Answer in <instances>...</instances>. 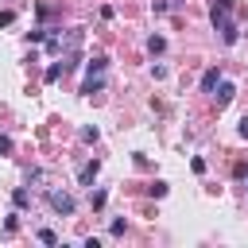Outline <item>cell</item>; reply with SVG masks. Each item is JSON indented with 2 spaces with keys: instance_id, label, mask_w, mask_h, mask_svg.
I'll return each mask as SVG.
<instances>
[{
  "instance_id": "6da1fadb",
  "label": "cell",
  "mask_w": 248,
  "mask_h": 248,
  "mask_svg": "<svg viewBox=\"0 0 248 248\" xmlns=\"http://www.w3.org/2000/svg\"><path fill=\"white\" fill-rule=\"evenodd\" d=\"M209 16H213V27L221 31V43H225V46H232V43L240 39V31H236V23L229 19V12H217V8H209Z\"/></svg>"
},
{
  "instance_id": "7a4b0ae2",
  "label": "cell",
  "mask_w": 248,
  "mask_h": 248,
  "mask_svg": "<svg viewBox=\"0 0 248 248\" xmlns=\"http://www.w3.org/2000/svg\"><path fill=\"white\" fill-rule=\"evenodd\" d=\"M46 202H50V209H54V213H62V217H70V213H74V194H70V190L50 186V190H46Z\"/></svg>"
},
{
  "instance_id": "3957f363",
  "label": "cell",
  "mask_w": 248,
  "mask_h": 248,
  "mask_svg": "<svg viewBox=\"0 0 248 248\" xmlns=\"http://www.w3.org/2000/svg\"><path fill=\"white\" fill-rule=\"evenodd\" d=\"M217 85H221V70H217V66H209V70L202 74V93H213Z\"/></svg>"
},
{
  "instance_id": "277c9868",
  "label": "cell",
  "mask_w": 248,
  "mask_h": 248,
  "mask_svg": "<svg viewBox=\"0 0 248 248\" xmlns=\"http://www.w3.org/2000/svg\"><path fill=\"white\" fill-rule=\"evenodd\" d=\"M101 89H105V74H85L81 93H89V97H93V93H101Z\"/></svg>"
},
{
  "instance_id": "5b68a950",
  "label": "cell",
  "mask_w": 248,
  "mask_h": 248,
  "mask_svg": "<svg viewBox=\"0 0 248 248\" xmlns=\"http://www.w3.org/2000/svg\"><path fill=\"white\" fill-rule=\"evenodd\" d=\"M97 170H101V163H97V159H93V163H85V167H81V174H78V178H81V186H93Z\"/></svg>"
},
{
  "instance_id": "8992f818",
  "label": "cell",
  "mask_w": 248,
  "mask_h": 248,
  "mask_svg": "<svg viewBox=\"0 0 248 248\" xmlns=\"http://www.w3.org/2000/svg\"><path fill=\"white\" fill-rule=\"evenodd\" d=\"M232 97H236V89H232L229 81H221V89H217V108H225V105H229Z\"/></svg>"
},
{
  "instance_id": "52a82bcc",
  "label": "cell",
  "mask_w": 248,
  "mask_h": 248,
  "mask_svg": "<svg viewBox=\"0 0 248 248\" xmlns=\"http://www.w3.org/2000/svg\"><path fill=\"white\" fill-rule=\"evenodd\" d=\"M12 202H16V209H27V205H31V194H27V186H16V190H12Z\"/></svg>"
},
{
  "instance_id": "ba28073f",
  "label": "cell",
  "mask_w": 248,
  "mask_h": 248,
  "mask_svg": "<svg viewBox=\"0 0 248 248\" xmlns=\"http://www.w3.org/2000/svg\"><path fill=\"white\" fill-rule=\"evenodd\" d=\"M147 50H151V54H163V50H167V39H163V35H151V39H147Z\"/></svg>"
},
{
  "instance_id": "9c48e42d",
  "label": "cell",
  "mask_w": 248,
  "mask_h": 248,
  "mask_svg": "<svg viewBox=\"0 0 248 248\" xmlns=\"http://www.w3.org/2000/svg\"><path fill=\"white\" fill-rule=\"evenodd\" d=\"M105 202H108V194H105V190H93V186H89V205H93V209H101Z\"/></svg>"
},
{
  "instance_id": "30bf717a",
  "label": "cell",
  "mask_w": 248,
  "mask_h": 248,
  "mask_svg": "<svg viewBox=\"0 0 248 248\" xmlns=\"http://www.w3.org/2000/svg\"><path fill=\"white\" fill-rule=\"evenodd\" d=\"M105 70H108V58H105V54H97V58L89 62V74H105Z\"/></svg>"
},
{
  "instance_id": "8fae6325",
  "label": "cell",
  "mask_w": 248,
  "mask_h": 248,
  "mask_svg": "<svg viewBox=\"0 0 248 248\" xmlns=\"http://www.w3.org/2000/svg\"><path fill=\"white\" fill-rule=\"evenodd\" d=\"M62 74H66V62H54V66H50V70H46V81H58V78H62Z\"/></svg>"
},
{
  "instance_id": "7c38bea8",
  "label": "cell",
  "mask_w": 248,
  "mask_h": 248,
  "mask_svg": "<svg viewBox=\"0 0 248 248\" xmlns=\"http://www.w3.org/2000/svg\"><path fill=\"white\" fill-rule=\"evenodd\" d=\"M97 136H101L97 128H81V143H97Z\"/></svg>"
},
{
  "instance_id": "4fadbf2b",
  "label": "cell",
  "mask_w": 248,
  "mask_h": 248,
  "mask_svg": "<svg viewBox=\"0 0 248 248\" xmlns=\"http://www.w3.org/2000/svg\"><path fill=\"white\" fill-rule=\"evenodd\" d=\"M147 194H151V198H163V194H167V182H151Z\"/></svg>"
},
{
  "instance_id": "5bb4252c",
  "label": "cell",
  "mask_w": 248,
  "mask_h": 248,
  "mask_svg": "<svg viewBox=\"0 0 248 248\" xmlns=\"http://www.w3.org/2000/svg\"><path fill=\"white\" fill-rule=\"evenodd\" d=\"M19 229V213H8V221H4V232H16Z\"/></svg>"
},
{
  "instance_id": "9a60e30c",
  "label": "cell",
  "mask_w": 248,
  "mask_h": 248,
  "mask_svg": "<svg viewBox=\"0 0 248 248\" xmlns=\"http://www.w3.org/2000/svg\"><path fill=\"white\" fill-rule=\"evenodd\" d=\"M151 12H155V16H163V12H170V0H151Z\"/></svg>"
},
{
  "instance_id": "2e32d148",
  "label": "cell",
  "mask_w": 248,
  "mask_h": 248,
  "mask_svg": "<svg viewBox=\"0 0 248 248\" xmlns=\"http://www.w3.org/2000/svg\"><path fill=\"white\" fill-rule=\"evenodd\" d=\"M39 240H43V244H58V236H54L50 229H39Z\"/></svg>"
},
{
  "instance_id": "e0dca14e",
  "label": "cell",
  "mask_w": 248,
  "mask_h": 248,
  "mask_svg": "<svg viewBox=\"0 0 248 248\" xmlns=\"http://www.w3.org/2000/svg\"><path fill=\"white\" fill-rule=\"evenodd\" d=\"M27 39H31V43H43V39H46V31H43V27H35V31H27Z\"/></svg>"
},
{
  "instance_id": "ac0fdd59",
  "label": "cell",
  "mask_w": 248,
  "mask_h": 248,
  "mask_svg": "<svg viewBox=\"0 0 248 248\" xmlns=\"http://www.w3.org/2000/svg\"><path fill=\"white\" fill-rule=\"evenodd\" d=\"M213 8L217 12H232V0H213Z\"/></svg>"
},
{
  "instance_id": "d6986e66",
  "label": "cell",
  "mask_w": 248,
  "mask_h": 248,
  "mask_svg": "<svg viewBox=\"0 0 248 248\" xmlns=\"http://www.w3.org/2000/svg\"><path fill=\"white\" fill-rule=\"evenodd\" d=\"M0 155H12V140L8 136H0Z\"/></svg>"
},
{
  "instance_id": "ffe728a7",
  "label": "cell",
  "mask_w": 248,
  "mask_h": 248,
  "mask_svg": "<svg viewBox=\"0 0 248 248\" xmlns=\"http://www.w3.org/2000/svg\"><path fill=\"white\" fill-rule=\"evenodd\" d=\"M12 19H16L12 12H0V27H12Z\"/></svg>"
},
{
  "instance_id": "44dd1931",
  "label": "cell",
  "mask_w": 248,
  "mask_h": 248,
  "mask_svg": "<svg viewBox=\"0 0 248 248\" xmlns=\"http://www.w3.org/2000/svg\"><path fill=\"white\" fill-rule=\"evenodd\" d=\"M236 132H240V136H244V140H248V116H244V120H240V128H236Z\"/></svg>"
},
{
  "instance_id": "7402d4cb",
  "label": "cell",
  "mask_w": 248,
  "mask_h": 248,
  "mask_svg": "<svg viewBox=\"0 0 248 248\" xmlns=\"http://www.w3.org/2000/svg\"><path fill=\"white\" fill-rule=\"evenodd\" d=\"M244 178H248V174H244Z\"/></svg>"
}]
</instances>
